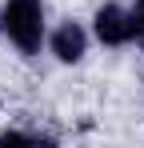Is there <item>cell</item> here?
Listing matches in <instances>:
<instances>
[{
	"instance_id": "obj_1",
	"label": "cell",
	"mask_w": 144,
	"mask_h": 148,
	"mask_svg": "<svg viewBox=\"0 0 144 148\" xmlns=\"http://www.w3.org/2000/svg\"><path fill=\"white\" fill-rule=\"evenodd\" d=\"M0 24L8 28L16 48L32 56L40 48V40H44V8H40V0H8Z\"/></svg>"
},
{
	"instance_id": "obj_2",
	"label": "cell",
	"mask_w": 144,
	"mask_h": 148,
	"mask_svg": "<svg viewBox=\"0 0 144 148\" xmlns=\"http://www.w3.org/2000/svg\"><path fill=\"white\" fill-rule=\"evenodd\" d=\"M96 36L104 44H128L136 36V24H132V12H124L120 4H104L96 12Z\"/></svg>"
},
{
	"instance_id": "obj_3",
	"label": "cell",
	"mask_w": 144,
	"mask_h": 148,
	"mask_svg": "<svg viewBox=\"0 0 144 148\" xmlns=\"http://www.w3.org/2000/svg\"><path fill=\"white\" fill-rule=\"evenodd\" d=\"M84 44H88V36H84V28L76 24V20H68V24H60L52 32V52H56L64 64H76V60L84 56Z\"/></svg>"
},
{
	"instance_id": "obj_4",
	"label": "cell",
	"mask_w": 144,
	"mask_h": 148,
	"mask_svg": "<svg viewBox=\"0 0 144 148\" xmlns=\"http://www.w3.org/2000/svg\"><path fill=\"white\" fill-rule=\"evenodd\" d=\"M132 24H136V36L144 40V0H136V8H132Z\"/></svg>"
},
{
	"instance_id": "obj_5",
	"label": "cell",
	"mask_w": 144,
	"mask_h": 148,
	"mask_svg": "<svg viewBox=\"0 0 144 148\" xmlns=\"http://www.w3.org/2000/svg\"><path fill=\"white\" fill-rule=\"evenodd\" d=\"M0 28H4V24H0Z\"/></svg>"
}]
</instances>
